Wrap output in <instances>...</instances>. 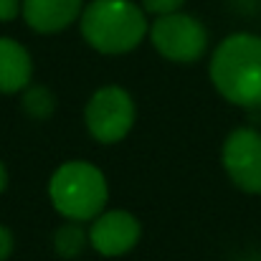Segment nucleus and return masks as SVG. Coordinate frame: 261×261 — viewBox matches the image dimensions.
Wrapping results in <instances>:
<instances>
[{
    "instance_id": "nucleus-1",
    "label": "nucleus",
    "mask_w": 261,
    "mask_h": 261,
    "mask_svg": "<svg viewBox=\"0 0 261 261\" xmlns=\"http://www.w3.org/2000/svg\"><path fill=\"white\" fill-rule=\"evenodd\" d=\"M208 76L228 104L261 109V36L246 31L226 36L211 54Z\"/></svg>"
},
{
    "instance_id": "nucleus-2",
    "label": "nucleus",
    "mask_w": 261,
    "mask_h": 261,
    "mask_svg": "<svg viewBox=\"0 0 261 261\" xmlns=\"http://www.w3.org/2000/svg\"><path fill=\"white\" fill-rule=\"evenodd\" d=\"M79 31L96 54L124 56L145 41L150 23L145 8L132 0H91L82 10Z\"/></svg>"
},
{
    "instance_id": "nucleus-3",
    "label": "nucleus",
    "mask_w": 261,
    "mask_h": 261,
    "mask_svg": "<svg viewBox=\"0 0 261 261\" xmlns=\"http://www.w3.org/2000/svg\"><path fill=\"white\" fill-rule=\"evenodd\" d=\"M48 200L66 221H94L109 203V182L94 163L69 160L48 177Z\"/></svg>"
},
{
    "instance_id": "nucleus-4",
    "label": "nucleus",
    "mask_w": 261,
    "mask_h": 261,
    "mask_svg": "<svg viewBox=\"0 0 261 261\" xmlns=\"http://www.w3.org/2000/svg\"><path fill=\"white\" fill-rule=\"evenodd\" d=\"M137 119V107L132 94L119 84L99 87L84 107V127L99 145L122 142Z\"/></svg>"
},
{
    "instance_id": "nucleus-5",
    "label": "nucleus",
    "mask_w": 261,
    "mask_h": 261,
    "mask_svg": "<svg viewBox=\"0 0 261 261\" xmlns=\"http://www.w3.org/2000/svg\"><path fill=\"white\" fill-rule=\"evenodd\" d=\"M152 48L173 64H195L208 51V28L190 13L158 15L147 31Z\"/></svg>"
},
{
    "instance_id": "nucleus-6",
    "label": "nucleus",
    "mask_w": 261,
    "mask_h": 261,
    "mask_svg": "<svg viewBox=\"0 0 261 261\" xmlns=\"http://www.w3.org/2000/svg\"><path fill=\"white\" fill-rule=\"evenodd\" d=\"M221 165L228 180L249 193L261 195V132L254 127H236L221 145Z\"/></svg>"
},
{
    "instance_id": "nucleus-7",
    "label": "nucleus",
    "mask_w": 261,
    "mask_h": 261,
    "mask_svg": "<svg viewBox=\"0 0 261 261\" xmlns=\"http://www.w3.org/2000/svg\"><path fill=\"white\" fill-rule=\"evenodd\" d=\"M89 246L107 259H117L129 254L142 239V223L135 213L112 208L101 211L94 221H89Z\"/></svg>"
},
{
    "instance_id": "nucleus-8",
    "label": "nucleus",
    "mask_w": 261,
    "mask_h": 261,
    "mask_svg": "<svg viewBox=\"0 0 261 261\" xmlns=\"http://www.w3.org/2000/svg\"><path fill=\"white\" fill-rule=\"evenodd\" d=\"M84 0H23V20L31 31L54 36L82 18Z\"/></svg>"
},
{
    "instance_id": "nucleus-9",
    "label": "nucleus",
    "mask_w": 261,
    "mask_h": 261,
    "mask_svg": "<svg viewBox=\"0 0 261 261\" xmlns=\"http://www.w3.org/2000/svg\"><path fill=\"white\" fill-rule=\"evenodd\" d=\"M33 59L31 51L8 36H0V94H20L31 87Z\"/></svg>"
},
{
    "instance_id": "nucleus-10",
    "label": "nucleus",
    "mask_w": 261,
    "mask_h": 261,
    "mask_svg": "<svg viewBox=\"0 0 261 261\" xmlns=\"http://www.w3.org/2000/svg\"><path fill=\"white\" fill-rule=\"evenodd\" d=\"M20 94H23V96H20V109H23V114H25L28 119H33V122H46V119H51V117L56 114L59 99H56L54 89L38 84V87L23 89Z\"/></svg>"
},
{
    "instance_id": "nucleus-11",
    "label": "nucleus",
    "mask_w": 261,
    "mask_h": 261,
    "mask_svg": "<svg viewBox=\"0 0 261 261\" xmlns=\"http://www.w3.org/2000/svg\"><path fill=\"white\" fill-rule=\"evenodd\" d=\"M87 246H89V231H84V226L79 221H66L54 233V251L66 261L79 259L87 251Z\"/></svg>"
},
{
    "instance_id": "nucleus-12",
    "label": "nucleus",
    "mask_w": 261,
    "mask_h": 261,
    "mask_svg": "<svg viewBox=\"0 0 261 261\" xmlns=\"http://www.w3.org/2000/svg\"><path fill=\"white\" fill-rule=\"evenodd\" d=\"M185 5V0H142V8L145 13L150 15H168V13H177L180 8Z\"/></svg>"
},
{
    "instance_id": "nucleus-13",
    "label": "nucleus",
    "mask_w": 261,
    "mask_h": 261,
    "mask_svg": "<svg viewBox=\"0 0 261 261\" xmlns=\"http://www.w3.org/2000/svg\"><path fill=\"white\" fill-rule=\"evenodd\" d=\"M15 251V236L8 226L0 223V261H8Z\"/></svg>"
},
{
    "instance_id": "nucleus-14",
    "label": "nucleus",
    "mask_w": 261,
    "mask_h": 261,
    "mask_svg": "<svg viewBox=\"0 0 261 261\" xmlns=\"http://www.w3.org/2000/svg\"><path fill=\"white\" fill-rule=\"evenodd\" d=\"M23 0H0V23H10L20 15Z\"/></svg>"
},
{
    "instance_id": "nucleus-15",
    "label": "nucleus",
    "mask_w": 261,
    "mask_h": 261,
    "mask_svg": "<svg viewBox=\"0 0 261 261\" xmlns=\"http://www.w3.org/2000/svg\"><path fill=\"white\" fill-rule=\"evenodd\" d=\"M8 180H10V177H8V168H5V163L0 160V195L5 193V188H8Z\"/></svg>"
},
{
    "instance_id": "nucleus-16",
    "label": "nucleus",
    "mask_w": 261,
    "mask_h": 261,
    "mask_svg": "<svg viewBox=\"0 0 261 261\" xmlns=\"http://www.w3.org/2000/svg\"><path fill=\"white\" fill-rule=\"evenodd\" d=\"M244 261H261V256H249V259H244Z\"/></svg>"
}]
</instances>
